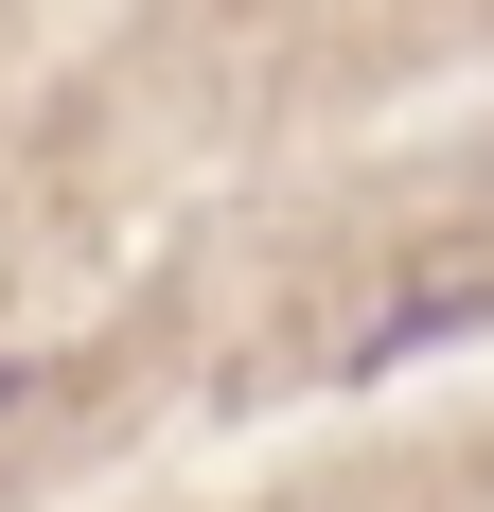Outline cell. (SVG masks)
I'll list each match as a JSON object with an SVG mask.
<instances>
[{
  "label": "cell",
  "instance_id": "cell-1",
  "mask_svg": "<svg viewBox=\"0 0 494 512\" xmlns=\"http://www.w3.org/2000/svg\"><path fill=\"white\" fill-rule=\"evenodd\" d=\"M477 318H494V248H424L389 301L353 318V354H336V371H406V354H442V336H477Z\"/></svg>",
  "mask_w": 494,
  "mask_h": 512
},
{
  "label": "cell",
  "instance_id": "cell-2",
  "mask_svg": "<svg viewBox=\"0 0 494 512\" xmlns=\"http://www.w3.org/2000/svg\"><path fill=\"white\" fill-rule=\"evenodd\" d=\"M36 389H53L36 354H0V442H18V424H36Z\"/></svg>",
  "mask_w": 494,
  "mask_h": 512
}]
</instances>
